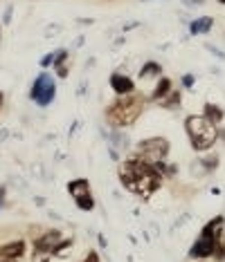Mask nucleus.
<instances>
[{"label": "nucleus", "mask_w": 225, "mask_h": 262, "mask_svg": "<svg viewBox=\"0 0 225 262\" xmlns=\"http://www.w3.org/2000/svg\"><path fill=\"white\" fill-rule=\"evenodd\" d=\"M117 177L124 189L142 199L153 197V195L162 189V182H165L160 170H158L153 164L138 157V155H129V157L119 164Z\"/></svg>", "instance_id": "nucleus-1"}, {"label": "nucleus", "mask_w": 225, "mask_h": 262, "mask_svg": "<svg viewBox=\"0 0 225 262\" xmlns=\"http://www.w3.org/2000/svg\"><path fill=\"white\" fill-rule=\"evenodd\" d=\"M142 110H144V96L138 95V92H131V95H122L112 101L106 108L104 117H106V123L111 128H122L124 130L140 119Z\"/></svg>", "instance_id": "nucleus-2"}, {"label": "nucleus", "mask_w": 225, "mask_h": 262, "mask_svg": "<svg viewBox=\"0 0 225 262\" xmlns=\"http://www.w3.org/2000/svg\"><path fill=\"white\" fill-rule=\"evenodd\" d=\"M185 130H187L189 143L196 152L212 150L216 139H219V128L214 123H209L203 115H189L185 119Z\"/></svg>", "instance_id": "nucleus-3"}, {"label": "nucleus", "mask_w": 225, "mask_h": 262, "mask_svg": "<svg viewBox=\"0 0 225 262\" xmlns=\"http://www.w3.org/2000/svg\"><path fill=\"white\" fill-rule=\"evenodd\" d=\"M169 150H171L169 139H165V137H151V139H142V142L135 146L133 155H138V157H142L144 162L156 166L158 162H165V159L169 157Z\"/></svg>", "instance_id": "nucleus-4"}, {"label": "nucleus", "mask_w": 225, "mask_h": 262, "mask_svg": "<svg viewBox=\"0 0 225 262\" xmlns=\"http://www.w3.org/2000/svg\"><path fill=\"white\" fill-rule=\"evenodd\" d=\"M29 96H32V101L36 105H41V108H48L54 101V96H56V85H54V79L48 72H41L36 76L32 90H29Z\"/></svg>", "instance_id": "nucleus-5"}, {"label": "nucleus", "mask_w": 225, "mask_h": 262, "mask_svg": "<svg viewBox=\"0 0 225 262\" xmlns=\"http://www.w3.org/2000/svg\"><path fill=\"white\" fill-rule=\"evenodd\" d=\"M63 240V236H61L59 229H50L45 231V233H41V238H36L34 240V256H48V253L54 251V246L59 244V242Z\"/></svg>", "instance_id": "nucleus-6"}, {"label": "nucleus", "mask_w": 225, "mask_h": 262, "mask_svg": "<svg viewBox=\"0 0 225 262\" xmlns=\"http://www.w3.org/2000/svg\"><path fill=\"white\" fill-rule=\"evenodd\" d=\"M25 251H27V244L25 240H11V242H5L0 246V260L2 262H18L25 258Z\"/></svg>", "instance_id": "nucleus-7"}, {"label": "nucleus", "mask_w": 225, "mask_h": 262, "mask_svg": "<svg viewBox=\"0 0 225 262\" xmlns=\"http://www.w3.org/2000/svg\"><path fill=\"white\" fill-rule=\"evenodd\" d=\"M216 244H219V240H214V238H203V236H200L198 240H196V242L192 244V249H189V258H194V260H205V258L214 256Z\"/></svg>", "instance_id": "nucleus-8"}, {"label": "nucleus", "mask_w": 225, "mask_h": 262, "mask_svg": "<svg viewBox=\"0 0 225 262\" xmlns=\"http://www.w3.org/2000/svg\"><path fill=\"white\" fill-rule=\"evenodd\" d=\"M111 88H112V92H115L117 96L131 95V92H135V81L131 79V76H126V74L112 72L111 74Z\"/></svg>", "instance_id": "nucleus-9"}, {"label": "nucleus", "mask_w": 225, "mask_h": 262, "mask_svg": "<svg viewBox=\"0 0 225 262\" xmlns=\"http://www.w3.org/2000/svg\"><path fill=\"white\" fill-rule=\"evenodd\" d=\"M102 135L108 137V142H111L112 148H117V150H129L131 142H129V137H126V132H122V128H111V130L102 128Z\"/></svg>", "instance_id": "nucleus-10"}, {"label": "nucleus", "mask_w": 225, "mask_h": 262, "mask_svg": "<svg viewBox=\"0 0 225 262\" xmlns=\"http://www.w3.org/2000/svg\"><path fill=\"white\" fill-rule=\"evenodd\" d=\"M171 90H173V81L169 79V76H160V81H158L156 88H153V92H151L149 101H153V103H160L165 96L171 95Z\"/></svg>", "instance_id": "nucleus-11"}, {"label": "nucleus", "mask_w": 225, "mask_h": 262, "mask_svg": "<svg viewBox=\"0 0 225 262\" xmlns=\"http://www.w3.org/2000/svg\"><path fill=\"white\" fill-rule=\"evenodd\" d=\"M223 224H225V217H223V215H216L214 220H209L207 224L203 226V231H200V236H203V238H214V240H219V242H221Z\"/></svg>", "instance_id": "nucleus-12"}, {"label": "nucleus", "mask_w": 225, "mask_h": 262, "mask_svg": "<svg viewBox=\"0 0 225 262\" xmlns=\"http://www.w3.org/2000/svg\"><path fill=\"white\" fill-rule=\"evenodd\" d=\"M214 27V18L212 16H203V18H196V21L189 23V34L192 36H198V34H209Z\"/></svg>", "instance_id": "nucleus-13"}, {"label": "nucleus", "mask_w": 225, "mask_h": 262, "mask_svg": "<svg viewBox=\"0 0 225 262\" xmlns=\"http://www.w3.org/2000/svg\"><path fill=\"white\" fill-rule=\"evenodd\" d=\"M203 117L209 121V123L219 126L221 121L225 119V110L221 108V105H216V103H205L203 105Z\"/></svg>", "instance_id": "nucleus-14"}, {"label": "nucleus", "mask_w": 225, "mask_h": 262, "mask_svg": "<svg viewBox=\"0 0 225 262\" xmlns=\"http://www.w3.org/2000/svg\"><path fill=\"white\" fill-rule=\"evenodd\" d=\"M68 49H56V54H54V70H56V74H59V79H68V65H65V61H68Z\"/></svg>", "instance_id": "nucleus-15"}, {"label": "nucleus", "mask_w": 225, "mask_h": 262, "mask_svg": "<svg viewBox=\"0 0 225 262\" xmlns=\"http://www.w3.org/2000/svg\"><path fill=\"white\" fill-rule=\"evenodd\" d=\"M68 193L72 195V197H77V195H86V193H90V182H88L86 177L72 179V182H68Z\"/></svg>", "instance_id": "nucleus-16"}, {"label": "nucleus", "mask_w": 225, "mask_h": 262, "mask_svg": "<svg viewBox=\"0 0 225 262\" xmlns=\"http://www.w3.org/2000/svg\"><path fill=\"white\" fill-rule=\"evenodd\" d=\"M162 74V65L158 61H146L140 70V79H146V76H160Z\"/></svg>", "instance_id": "nucleus-17"}, {"label": "nucleus", "mask_w": 225, "mask_h": 262, "mask_svg": "<svg viewBox=\"0 0 225 262\" xmlns=\"http://www.w3.org/2000/svg\"><path fill=\"white\" fill-rule=\"evenodd\" d=\"M75 204H77V209H81V211H92V209H95V197H92V193L77 195Z\"/></svg>", "instance_id": "nucleus-18"}, {"label": "nucleus", "mask_w": 225, "mask_h": 262, "mask_svg": "<svg viewBox=\"0 0 225 262\" xmlns=\"http://www.w3.org/2000/svg\"><path fill=\"white\" fill-rule=\"evenodd\" d=\"M178 103H180V92H178V90H171V95L160 101L162 108H169V110H176Z\"/></svg>", "instance_id": "nucleus-19"}, {"label": "nucleus", "mask_w": 225, "mask_h": 262, "mask_svg": "<svg viewBox=\"0 0 225 262\" xmlns=\"http://www.w3.org/2000/svg\"><path fill=\"white\" fill-rule=\"evenodd\" d=\"M200 166H203V173H212V170H216V166H219V155H207V157L198 159Z\"/></svg>", "instance_id": "nucleus-20"}, {"label": "nucleus", "mask_w": 225, "mask_h": 262, "mask_svg": "<svg viewBox=\"0 0 225 262\" xmlns=\"http://www.w3.org/2000/svg\"><path fill=\"white\" fill-rule=\"evenodd\" d=\"M72 242H75V240H72V238H68V240H61L59 244L54 246L52 256H65V253H68V251H65V249H70V246H72Z\"/></svg>", "instance_id": "nucleus-21"}, {"label": "nucleus", "mask_w": 225, "mask_h": 262, "mask_svg": "<svg viewBox=\"0 0 225 262\" xmlns=\"http://www.w3.org/2000/svg\"><path fill=\"white\" fill-rule=\"evenodd\" d=\"M194 83H196V76H194V74H185V76H182V88L185 90H192Z\"/></svg>", "instance_id": "nucleus-22"}, {"label": "nucleus", "mask_w": 225, "mask_h": 262, "mask_svg": "<svg viewBox=\"0 0 225 262\" xmlns=\"http://www.w3.org/2000/svg\"><path fill=\"white\" fill-rule=\"evenodd\" d=\"M205 49H207V52H212L216 58H221V61H225V52H221V49L216 48V45H212V43H207V45H205Z\"/></svg>", "instance_id": "nucleus-23"}, {"label": "nucleus", "mask_w": 225, "mask_h": 262, "mask_svg": "<svg viewBox=\"0 0 225 262\" xmlns=\"http://www.w3.org/2000/svg\"><path fill=\"white\" fill-rule=\"evenodd\" d=\"M54 54H56V52H52V54H48V56L41 58V68H50V65L54 63Z\"/></svg>", "instance_id": "nucleus-24"}, {"label": "nucleus", "mask_w": 225, "mask_h": 262, "mask_svg": "<svg viewBox=\"0 0 225 262\" xmlns=\"http://www.w3.org/2000/svg\"><path fill=\"white\" fill-rule=\"evenodd\" d=\"M81 262H99V253H97L95 249H92V251H88V256L84 258Z\"/></svg>", "instance_id": "nucleus-25"}, {"label": "nucleus", "mask_w": 225, "mask_h": 262, "mask_svg": "<svg viewBox=\"0 0 225 262\" xmlns=\"http://www.w3.org/2000/svg\"><path fill=\"white\" fill-rule=\"evenodd\" d=\"M11 14H14V7H7V11H5V14H2V23H5V25H9V23H11Z\"/></svg>", "instance_id": "nucleus-26"}, {"label": "nucleus", "mask_w": 225, "mask_h": 262, "mask_svg": "<svg viewBox=\"0 0 225 262\" xmlns=\"http://www.w3.org/2000/svg\"><path fill=\"white\" fill-rule=\"evenodd\" d=\"M108 155H111V159H112V162H119V150H117V148L108 146Z\"/></svg>", "instance_id": "nucleus-27"}, {"label": "nucleus", "mask_w": 225, "mask_h": 262, "mask_svg": "<svg viewBox=\"0 0 225 262\" xmlns=\"http://www.w3.org/2000/svg\"><path fill=\"white\" fill-rule=\"evenodd\" d=\"M185 2V7H200L205 5V0H182Z\"/></svg>", "instance_id": "nucleus-28"}, {"label": "nucleus", "mask_w": 225, "mask_h": 262, "mask_svg": "<svg viewBox=\"0 0 225 262\" xmlns=\"http://www.w3.org/2000/svg\"><path fill=\"white\" fill-rule=\"evenodd\" d=\"M140 23H126V25H124V32H129V29H133V27H138Z\"/></svg>", "instance_id": "nucleus-29"}, {"label": "nucleus", "mask_w": 225, "mask_h": 262, "mask_svg": "<svg viewBox=\"0 0 225 262\" xmlns=\"http://www.w3.org/2000/svg\"><path fill=\"white\" fill-rule=\"evenodd\" d=\"M2 105H5V95L0 92V112H2Z\"/></svg>", "instance_id": "nucleus-30"}, {"label": "nucleus", "mask_w": 225, "mask_h": 262, "mask_svg": "<svg viewBox=\"0 0 225 262\" xmlns=\"http://www.w3.org/2000/svg\"><path fill=\"white\" fill-rule=\"evenodd\" d=\"M2 197H5V186H0V202H2Z\"/></svg>", "instance_id": "nucleus-31"}, {"label": "nucleus", "mask_w": 225, "mask_h": 262, "mask_svg": "<svg viewBox=\"0 0 225 262\" xmlns=\"http://www.w3.org/2000/svg\"><path fill=\"white\" fill-rule=\"evenodd\" d=\"M219 135H221V137H223V139H225V130H223V128H221V130H219Z\"/></svg>", "instance_id": "nucleus-32"}, {"label": "nucleus", "mask_w": 225, "mask_h": 262, "mask_svg": "<svg viewBox=\"0 0 225 262\" xmlns=\"http://www.w3.org/2000/svg\"><path fill=\"white\" fill-rule=\"evenodd\" d=\"M219 5H225V0H219Z\"/></svg>", "instance_id": "nucleus-33"}, {"label": "nucleus", "mask_w": 225, "mask_h": 262, "mask_svg": "<svg viewBox=\"0 0 225 262\" xmlns=\"http://www.w3.org/2000/svg\"><path fill=\"white\" fill-rule=\"evenodd\" d=\"M41 262H50V260H48V258H43V260H41Z\"/></svg>", "instance_id": "nucleus-34"}, {"label": "nucleus", "mask_w": 225, "mask_h": 262, "mask_svg": "<svg viewBox=\"0 0 225 262\" xmlns=\"http://www.w3.org/2000/svg\"><path fill=\"white\" fill-rule=\"evenodd\" d=\"M0 209H2V202H0Z\"/></svg>", "instance_id": "nucleus-35"}, {"label": "nucleus", "mask_w": 225, "mask_h": 262, "mask_svg": "<svg viewBox=\"0 0 225 262\" xmlns=\"http://www.w3.org/2000/svg\"><path fill=\"white\" fill-rule=\"evenodd\" d=\"M223 262H225V256H223Z\"/></svg>", "instance_id": "nucleus-36"}, {"label": "nucleus", "mask_w": 225, "mask_h": 262, "mask_svg": "<svg viewBox=\"0 0 225 262\" xmlns=\"http://www.w3.org/2000/svg\"><path fill=\"white\" fill-rule=\"evenodd\" d=\"M198 262H203V260H198Z\"/></svg>", "instance_id": "nucleus-37"}]
</instances>
